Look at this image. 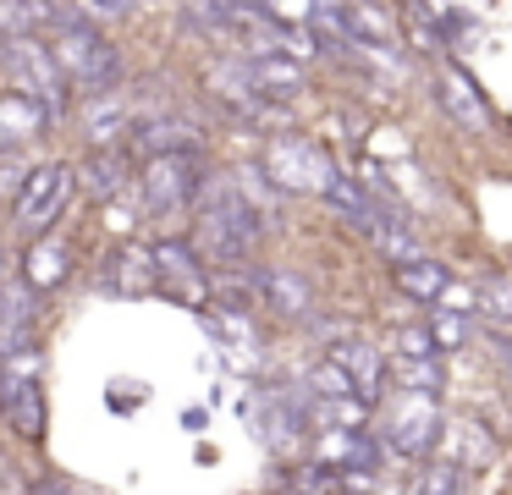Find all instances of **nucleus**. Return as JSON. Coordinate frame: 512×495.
Instances as JSON below:
<instances>
[{
	"instance_id": "f257e3e1",
	"label": "nucleus",
	"mask_w": 512,
	"mask_h": 495,
	"mask_svg": "<svg viewBox=\"0 0 512 495\" xmlns=\"http://www.w3.org/2000/svg\"><path fill=\"white\" fill-rule=\"evenodd\" d=\"M193 253L215 270H237L265 242V209L243 193L232 171H204L193 187Z\"/></svg>"
},
{
	"instance_id": "f03ea898",
	"label": "nucleus",
	"mask_w": 512,
	"mask_h": 495,
	"mask_svg": "<svg viewBox=\"0 0 512 495\" xmlns=\"http://www.w3.org/2000/svg\"><path fill=\"white\" fill-rule=\"evenodd\" d=\"M0 77H6L17 94L39 99L50 121H61L72 110V99H78V88L67 83V72L56 66V55H50V44L39 39V33H12V39H0Z\"/></svg>"
},
{
	"instance_id": "7ed1b4c3",
	"label": "nucleus",
	"mask_w": 512,
	"mask_h": 495,
	"mask_svg": "<svg viewBox=\"0 0 512 495\" xmlns=\"http://www.w3.org/2000/svg\"><path fill=\"white\" fill-rule=\"evenodd\" d=\"M50 55H56V66L67 72V83L78 88V94H105V88H122V50H116L111 39H105L94 22H67V28L45 33Z\"/></svg>"
},
{
	"instance_id": "20e7f679",
	"label": "nucleus",
	"mask_w": 512,
	"mask_h": 495,
	"mask_svg": "<svg viewBox=\"0 0 512 495\" xmlns=\"http://www.w3.org/2000/svg\"><path fill=\"white\" fill-rule=\"evenodd\" d=\"M72 198H78V165H67V160L28 165L23 187L12 193V226H17V237L34 242V237H45V231H56Z\"/></svg>"
},
{
	"instance_id": "39448f33",
	"label": "nucleus",
	"mask_w": 512,
	"mask_h": 495,
	"mask_svg": "<svg viewBox=\"0 0 512 495\" xmlns=\"http://www.w3.org/2000/svg\"><path fill=\"white\" fill-rule=\"evenodd\" d=\"M204 176V154L199 149H171V154H149L138 160L133 182H138V198L155 220H182L193 204V187Z\"/></svg>"
},
{
	"instance_id": "423d86ee",
	"label": "nucleus",
	"mask_w": 512,
	"mask_h": 495,
	"mask_svg": "<svg viewBox=\"0 0 512 495\" xmlns=\"http://www.w3.org/2000/svg\"><path fill=\"white\" fill-rule=\"evenodd\" d=\"M0 418L17 440L39 446L50 429V407H45V385H39V358L34 347H17L0 358Z\"/></svg>"
},
{
	"instance_id": "0eeeda50",
	"label": "nucleus",
	"mask_w": 512,
	"mask_h": 495,
	"mask_svg": "<svg viewBox=\"0 0 512 495\" xmlns=\"http://www.w3.org/2000/svg\"><path fill=\"white\" fill-rule=\"evenodd\" d=\"M441 396H424V391H397L380 413V451L391 457H430L435 435H441Z\"/></svg>"
},
{
	"instance_id": "6e6552de",
	"label": "nucleus",
	"mask_w": 512,
	"mask_h": 495,
	"mask_svg": "<svg viewBox=\"0 0 512 495\" xmlns=\"http://www.w3.org/2000/svg\"><path fill=\"white\" fill-rule=\"evenodd\" d=\"M265 176L276 193H325V182L336 176L331 154L314 138H298V132H276L265 149Z\"/></svg>"
},
{
	"instance_id": "1a4fd4ad",
	"label": "nucleus",
	"mask_w": 512,
	"mask_h": 495,
	"mask_svg": "<svg viewBox=\"0 0 512 495\" xmlns=\"http://www.w3.org/2000/svg\"><path fill=\"white\" fill-rule=\"evenodd\" d=\"M149 253H155V292H166L171 303H182V308L210 303V275H204V259L193 253V242L160 237Z\"/></svg>"
},
{
	"instance_id": "9d476101",
	"label": "nucleus",
	"mask_w": 512,
	"mask_h": 495,
	"mask_svg": "<svg viewBox=\"0 0 512 495\" xmlns=\"http://www.w3.org/2000/svg\"><path fill=\"white\" fill-rule=\"evenodd\" d=\"M122 149L133 160H149V154H171V149H204L199 121L182 116V110H149V116H133Z\"/></svg>"
},
{
	"instance_id": "9b49d317",
	"label": "nucleus",
	"mask_w": 512,
	"mask_h": 495,
	"mask_svg": "<svg viewBox=\"0 0 512 495\" xmlns=\"http://www.w3.org/2000/svg\"><path fill=\"white\" fill-rule=\"evenodd\" d=\"M254 429H259V440H265L270 451L303 446V435H309V391H303V396H292V391H259Z\"/></svg>"
},
{
	"instance_id": "f8f14e48",
	"label": "nucleus",
	"mask_w": 512,
	"mask_h": 495,
	"mask_svg": "<svg viewBox=\"0 0 512 495\" xmlns=\"http://www.w3.org/2000/svg\"><path fill=\"white\" fill-rule=\"evenodd\" d=\"M435 457L441 462H457V468H490L496 462V435H490L485 418L474 413H452L441 418V435H435Z\"/></svg>"
},
{
	"instance_id": "ddd939ff",
	"label": "nucleus",
	"mask_w": 512,
	"mask_h": 495,
	"mask_svg": "<svg viewBox=\"0 0 512 495\" xmlns=\"http://www.w3.org/2000/svg\"><path fill=\"white\" fill-rule=\"evenodd\" d=\"M254 297L259 308H270L276 319H292V325L314 314V286L287 264H254Z\"/></svg>"
},
{
	"instance_id": "4468645a",
	"label": "nucleus",
	"mask_w": 512,
	"mask_h": 495,
	"mask_svg": "<svg viewBox=\"0 0 512 495\" xmlns=\"http://www.w3.org/2000/svg\"><path fill=\"white\" fill-rule=\"evenodd\" d=\"M100 286L111 297H149L155 292V253H149V242H116L100 259Z\"/></svg>"
},
{
	"instance_id": "2eb2a0df",
	"label": "nucleus",
	"mask_w": 512,
	"mask_h": 495,
	"mask_svg": "<svg viewBox=\"0 0 512 495\" xmlns=\"http://www.w3.org/2000/svg\"><path fill=\"white\" fill-rule=\"evenodd\" d=\"M435 99H441V110H446V116H452L463 132H485V127H490V105H485L479 83L463 72V66H452V61L435 66Z\"/></svg>"
},
{
	"instance_id": "dca6fc26",
	"label": "nucleus",
	"mask_w": 512,
	"mask_h": 495,
	"mask_svg": "<svg viewBox=\"0 0 512 495\" xmlns=\"http://www.w3.org/2000/svg\"><path fill=\"white\" fill-rule=\"evenodd\" d=\"M133 99L122 94V88H105V94H83V105H78V127H83V138L94 143V149H105V143H122L127 138V127H133Z\"/></svg>"
},
{
	"instance_id": "f3484780",
	"label": "nucleus",
	"mask_w": 512,
	"mask_h": 495,
	"mask_svg": "<svg viewBox=\"0 0 512 495\" xmlns=\"http://www.w3.org/2000/svg\"><path fill=\"white\" fill-rule=\"evenodd\" d=\"M325 358L353 380V396L364 407L380 402V385H386V352H380V347H369V341H358V336H342Z\"/></svg>"
},
{
	"instance_id": "a211bd4d",
	"label": "nucleus",
	"mask_w": 512,
	"mask_h": 495,
	"mask_svg": "<svg viewBox=\"0 0 512 495\" xmlns=\"http://www.w3.org/2000/svg\"><path fill=\"white\" fill-rule=\"evenodd\" d=\"M133 154L122 149V143H105V149H89V160L78 165V193H89V198H122L127 187H133Z\"/></svg>"
},
{
	"instance_id": "6ab92c4d",
	"label": "nucleus",
	"mask_w": 512,
	"mask_h": 495,
	"mask_svg": "<svg viewBox=\"0 0 512 495\" xmlns=\"http://www.w3.org/2000/svg\"><path fill=\"white\" fill-rule=\"evenodd\" d=\"M314 462H325V468L336 473H375L380 468V440L369 435V429H325L320 446H314Z\"/></svg>"
},
{
	"instance_id": "aec40b11",
	"label": "nucleus",
	"mask_w": 512,
	"mask_h": 495,
	"mask_svg": "<svg viewBox=\"0 0 512 495\" xmlns=\"http://www.w3.org/2000/svg\"><path fill=\"white\" fill-rule=\"evenodd\" d=\"M17 275H23V281L34 286V292H56V286L72 275V248L56 237V231H45V237H34V242H28L23 270H17Z\"/></svg>"
},
{
	"instance_id": "412c9836",
	"label": "nucleus",
	"mask_w": 512,
	"mask_h": 495,
	"mask_svg": "<svg viewBox=\"0 0 512 495\" xmlns=\"http://www.w3.org/2000/svg\"><path fill=\"white\" fill-rule=\"evenodd\" d=\"M45 127H50V116L39 99L17 94V88H0V154H17V143L39 138Z\"/></svg>"
},
{
	"instance_id": "4be33fe9",
	"label": "nucleus",
	"mask_w": 512,
	"mask_h": 495,
	"mask_svg": "<svg viewBox=\"0 0 512 495\" xmlns=\"http://www.w3.org/2000/svg\"><path fill=\"white\" fill-rule=\"evenodd\" d=\"M391 286H397L402 297H413V303H441L446 286H452V270H446L441 259H430V253H419V259L391 264Z\"/></svg>"
},
{
	"instance_id": "5701e85b",
	"label": "nucleus",
	"mask_w": 512,
	"mask_h": 495,
	"mask_svg": "<svg viewBox=\"0 0 512 495\" xmlns=\"http://www.w3.org/2000/svg\"><path fill=\"white\" fill-rule=\"evenodd\" d=\"M248 77H254V88L265 99H292L303 88V61H292V55L281 50H265V55H243Z\"/></svg>"
},
{
	"instance_id": "b1692460",
	"label": "nucleus",
	"mask_w": 512,
	"mask_h": 495,
	"mask_svg": "<svg viewBox=\"0 0 512 495\" xmlns=\"http://www.w3.org/2000/svg\"><path fill=\"white\" fill-rule=\"evenodd\" d=\"M386 374L397 391H424V396H441V385H446V369L435 352L430 358H386Z\"/></svg>"
},
{
	"instance_id": "393cba45",
	"label": "nucleus",
	"mask_w": 512,
	"mask_h": 495,
	"mask_svg": "<svg viewBox=\"0 0 512 495\" xmlns=\"http://www.w3.org/2000/svg\"><path fill=\"white\" fill-rule=\"evenodd\" d=\"M424 330H430L435 352L446 358V352H463V347H468V336H474V319H468L463 308H430Z\"/></svg>"
},
{
	"instance_id": "a878e982",
	"label": "nucleus",
	"mask_w": 512,
	"mask_h": 495,
	"mask_svg": "<svg viewBox=\"0 0 512 495\" xmlns=\"http://www.w3.org/2000/svg\"><path fill=\"white\" fill-rule=\"evenodd\" d=\"M474 484H468V468H457V462H441L435 457L430 468L419 473V495H468Z\"/></svg>"
},
{
	"instance_id": "bb28decb",
	"label": "nucleus",
	"mask_w": 512,
	"mask_h": 495,
	"mask_svg": "<svg viewBox=\"0 0 512 495\" xmlns=\"http://www.w3.org/2000/svg\"><path fill=\"white\" fill-rule=\"evenodd\" d=\"M303 391H309V396H353V380H347L331 358H320L309 374H303Z\"/></svg>"
},
{
	"instance_id": "cd10ccee",
	"label": "nucleus",
	"mask_w": 512,
	"mask_h": 495,
	"mask_svg": "<svg viewBox=\"0 0 512 495\" xmlns=\"http://www.w3.org/2000/svg\"><path fill=\"white\" fill-rule=\"evenodd\" d=\"M342 473L336 468H325V462H303V468H292V495H331V490H342Z\"/></svg>"
},
{
	"instance_id": "c85d7f7f",
	"label": "nucleus",
	"mask_w": 512,
	"mask_h": 495,
	"mask_svg": "<svg viewBox=\"0 0 512 495\" xmlns=\"http://www.w3.org/2000/svg\"><path fill=\"white\" fill-rule=\"evenodd\" d=\"M72 11H78L83 22H122V17H133L138 11V0H72Z\"/></svg>"
},
{
	"instance_id": "c756f323",
	"label": "nucleus",
	"mask_w": 512,
	"mask_h": 495,
	"mask_svg": "<svg viewBox=\"0 0 512 495\" xmlns=\"http://www.w3.org/2000/svg\"><path fill=\"white\" fill-rule=\"evenodd\" d=\"M430 352H435V341L424 325H402L397 336H391V358H430ZM435 358H441V352H435Z\"/></svg>"
},
{
	"instance_id": "7c9ffc66",
	"label": "nucleus",
	"mask_w": 512,
	"mask_h": 495,
	"mask_svg": "<svg viewBox=\"0 0 512 495\" xmlns=\"http://www.w3.org/2000/svg\"><path fill=\"white\" fill-rule=\"evenodd\" d=\"M408 39H413V50H424V55H441L446 50L441 22H430L424 11H408Z\"/></svg>"
},
{
	"instance_id": "2f4dec72",
	"label": "nucleus",
	"mask_w": 512,
	"mask_h": 495,
	"mask_svg": "<svg viewBox=\"0 0 512 495\" xmlns=\"http://www.w3.org/2000/svg\"><path fill=\"white\" fill-rule=\"evenodd\" d=\"M479 308H490L496 319H512V281L507 275H485L479 281Z\"/></svg>"
},
{
	"instance_id": "473e14b6",
	"label": "nucleus",
	"mask_w": 512,
	"mask_h": 495,
	"mask_svg": "<svg viewBox=\"0 0 512 495\" xmlns=\"http://www.w3.org/2000/svg\"><path fill=\"white\" fill-rule=\"evenodd\" d=\"M28 490V479L17 473V462L6 457V446H0V495H23Z\"/></svg>"
},
{
	"instance_id": "72a5a7b5",
	"label": "nucleus",
	"mask_w": 512,
	"mask_h": 495,
	"mask_svg": "<svg viewBox=\"0 0 512 495\" xmlns=\"http://www.w3.org/2000/svg\"><path fill=\"white\" fill-rule=\"evenodd\" d=\"M17 187H23V165H17L12 154H0V198L12 204V193H17Z\"/></svg>"
},
{
	"instance_id": "f704fd0d",
	"label": "nucleus",
	"mask_w": 512,
	"mask_h": 495,
	"mask_svg": "<svg viewBox=\"0 0 512 495\" xmlns=\"http://www.w3.org/2000/svg\"><path fill=\"white\" fill-rule=\"evenodd\" d=\"M490 347H496V363H501V385H507V396H512V336H496V330H490Z\"/></svg>"
},
{
	"instance_id": "c9c22d12",
	"label": "nucleus",
	"mask_w": 512,
	"mask_h": 495,
	"mask_svg": "<svg viewBox=\"0 0 512 495\" xmlns=\"http://www.w3.org/2000/svg\"><path fill=\"white\" fill-rule=\"evenodd\" d=\"M23 495H78L67 479H56V473H45V479H28V490Z\"/></svg>"
},
{
	"instance_id": "e433bc0d",
	"label": "nucleus",
	"mask_w": 512,
	"mask_h": 495,
	"mask_svg": "<svg viewBox=\"0 0 512 495\" xmlns=\"http://www.w3.org/2000/svg\"><path fill=\"white\" fill-rule=\"evenodd\" d=\"M331 495H364V490H331Z\"/></svg>"
},
{
	"instance_id": "4c0bfd02",
	"label": "nucleus",
	"mask_w": 512,
	"mask_h": 495,
	"mask_svg": "<svg viewBox=\"0 0 512 495\" xmlns=\"http://www.w3.org/2000/svg\"><path fill=\"white\" fill-rule=\"evenodd\" d=\"M0 275H6V270H0Z\"/></svg>"
}]
</instances>
